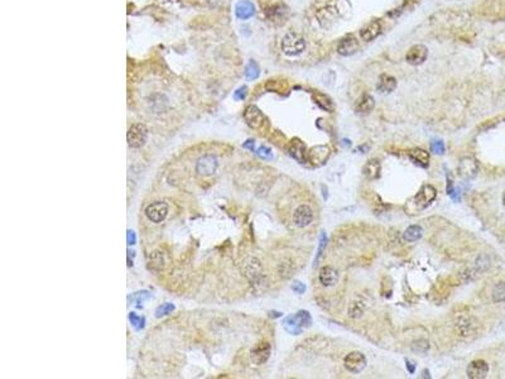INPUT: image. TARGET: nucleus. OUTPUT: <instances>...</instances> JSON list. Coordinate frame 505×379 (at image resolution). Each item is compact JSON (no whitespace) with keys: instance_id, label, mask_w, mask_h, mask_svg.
Returning <instances> with one entry per match:
<instances>
[{"instance_id":"obj_7","label":"nucleus","mask_w":505,"mask_h":379,"mask_svg":"<svg viewBox=\"0 0 505 379\" xmlns=\"http://www.w3.org/2000/svg\"><path fill=\"white\" fill-rule=\"evenodd\" d=\"M345 368L350 373H357L363 372L364 368L366 366V358L364 354H361L360 351H353V353L347 354L346 358L344 359Z\"/></svg>"},{"instance_id":"obj_32","label":"nucleus","mask_w":505,"mask_h":379,"mask_svg":"<svg viewBox=\"0 0 505 379\" xmlns=\"http://www.w3.org/2000/svg\"><path fill=\"white\" fill-rule=\"evenodd\" d=\"M364 310H365V306H364L363 302H360V301L353 302L349 307V316L351 319H359L363 316Z\"/></svg>"},{"instance_id":"obj_28","label":"nucleus","mask_w":505,"mask_h":379,"mask_svg":"<svg viewBox=\"0 0 505 379\" xmlns=\"http://www.w3.org/2000/svg\"><path fill=\"white\" fill-rule=\"evenodd\" d=\"M423 235V229L420 225H412V226L407 227V230L403 233V239L408 243H413L420 240Z\"/></svg>"},{"instance_id":"obj_16","label":"nucleus","mask_w":505,"mask_h":379,"mask_svg":"<svg viewBox=\"0 0 505 379\" xmlns=\"http://www.w3.org/2000/svg\"><path fill=\"white\" fill-rule=\"evenodd\" d=\"M245 275L252 283H258L259 279L263 277L262 264L256 258H248L245 260Z\"/></svg>"},{"instance_id":"obj_34","label":"nucleus","mask_w":505,"mask_h":379,"mask_svg":"<svg viewBox=\"0 0 505 379\" xmlns=\"http://www.w3.org/2000/svg\"><path fill=\"white\" fill-rule=\"evenodd\" d=\"M129 321H130V324H132L133 327L135 328V330H142V328H144L145 319L144 317H142V316L136 315L135 312L129 313Z\"/></svg>"},{"instance_id":"obj_46","label":"nucleus","mask_w":505,"mask_h":379,"mask_svg":"<svg viewBox=\"0 0 505 379\" xmlns=\"http://www.w3.org/2000/svg\"><path fill=\"white\" fill-rule=\"evenodd\" d=\"M503 205L505 206V192H504V195H503Z\"/></svg>"},{"instance_id":"obj_43","label":"nucleus","mask_w":505,"mask_h":379,"mask_svg":"<svg viewBox=\"0 0 505 379\" xmlns=\"http://www.w3.org/2000/svg\"><path fill=\"white\" fill-rule=\"evenodd\" d=\"M405 366H407L408 372H409L410 374H413L414 370H416V363H414V362H412V360L407 359V360H405Z\"/></svg>"},{"instance_id":"obj_26","label":"nucleus","mask_w":505,"mask_h":379,"mask_svg":"<svg viewBox=\"0 0 505 379\" xmlns=\"http://www.w3.org/2000/svg\"><path fill=\"white\" fill-rule=\"evenodd\" d=\"M456 327H457L458 332L462 336H466V335L471 334L475 327V322L471 319L470 316H462L457 320V324H456Z\"/></svg>"},{"instance_id":"obj_44","label":"nucleus","mask_w":505,"mask_h":379,"mask_svg":"<svg viewBox=\"0 0 505 379\" xmlns=\"http://www.w3.org/2000/svg\"><path fill=\"white\" fill-rule=\"evenodd\" d=\"M243 147L246 149H249V151L254 152V149H255V142H254L252 139H249V140H246V142L244 143Z\"/></svg>"},{"instance_id":"obj_19","label":"nucleus","mask_w":505,"mask_h":379,"mask_svg":"<svg viewBox=\"0 0 505 379\" xmlns=\"http://www.w3.org/2000/svg\"><path fill=\"white\" fill-rule=\"evenodd\" d=\"M382 33V24L379 20H371L370 23L360 29V37L363 38L365 42H370L375 39L379 34Z\"/></svg>"},{"instance_id":"obj_31","label":"nucleus","mask_w":505,"mask_h":379,"mask_svg":"<svg viewBox=\"0 0 505 379\" xmlns=\"http://www.w3.org/2000/svg\"><path fill=\"white\" fill-rule=\"evenodd\" d=\"M148 298H151V293H149L148 291H140V292H135V293H133L132 296L128 297V300H129L132 303H134V305H136L138 307H142L140 303H143L144 301L148 300Z\"/></svg>"},{"instance_id":"obj_24","label":"nucleus","mask_w":505,"mask_h":379,"mask_svg":"<svg viewBox=\"0 0 505 379\" xmlns=\"http://www.w3.org/2000/svg\"><path fill=\"white\" fill-rule=\"evenodd\" d=\"M380 171H382V166H380V162L378 159H370L369 162H366V164L364 166V176L368 178V180L372 181L376 180L380 177Z\"/></svg>"},{"instance_id":"obj_14","label":"nucleus","mask_w":505,"mask_h":379,"mask_svg":"<svg viewBox=\"0 0 505 379\" xmlns=\"http://www.w3.org/2000/svg\"><path fill=\"white\" fill-rule=\"evenodd\" d=\"M467 377L470 379H484L488 377L489 373V365L485 360H473L467 366Z\"/></svg>"},{"instance_id":"obj_20","label":"nucleus","mask_w":505,"mask_h":379,"mask_svg":"<svg viewBox=\"0 0 505 379\" xmlns=\"http://www.w3.org/2000/svg\"><path fill=\"white\" fill-rule=\"evenodd\" d=\"M235 14L241 20H246L255 14V6L249 0H240L235 5Z\"/></svg>"},{"instance_id":"obj_45","label":"nucleus","mask_w":505,"mask_h":379,"mask_svg":"<svg viewBox=\"0 0 505 379\" xmlns=\"http://www.w3.org/2000/svg\"><path fill=\"white\" fill-rule=\"evenodd\" d=\"M225 0H207L208 5L211 8H219V6L224 5Z\"/></svg>"},{"instance_id":"obj_9","label":"nucleus","mask_w":505,"mask_h":379,"mask_svg":"<svg viewBox=\"0 0 505 379\" xmlns=\"http://www.w3.org/2000/svg\"><path fill=\"white\" fill-rule=\"evenodd\" d=\"M271 347L268 341H260L250 351V359L255 365H262L270 357Z\"/></svg>"},{"instance_id":"obj_42","label":"nucleus","mask_w":505,"mask_h":379,"mask_svg":"<svg viewBox=\"0 0 505 379\" xmlns=\"http://www.w3.org/2000/svg\"><path fill=\"white\" fill-rule=\"evenodd\" d=\"M126 240H128V244H129V245H134V244L136 243L135 233L133 230H128V233H126Z\"/></svg>"},{"instance_id":"obj_18","label":"nucleus","mask_w":505,"mask_h":379,"mask_svg":"<svg viewBox=\"0 0 505 379\" xmlns=\"http://www.w3.org/2000/svg\"><path fill=\"white\" fill-rule=\"evenodd\" d=\"M357 50H359V43L356 38L353 35H346L337 44V53L341 56H353L354 53H356Z\"/></svg>"},{"instance_id":"obj_4","label":"nucleus","mask_w":505,"mask_h":379,"mask_svg":"<svg viewBox=\"0 0 505 379\" xmlns=\"http://www.w3.org/2000/svg\"><path fill=\"white\" fill-rule=\"evenodd\" d=\"M219 167L218 158L212 155H205L196 162V172L199 176L210 177L216 173Z\"/></svg>"},{"instance_id":"obj_15","label":"nucleus","mask_w":505,"mask_h":379,"mask_svg":"<svg viewBox=\"0 0 505 379\" xmlns=\"http://www.w3.org/2000/svg\"><path fill=\"white\" fill-rule=\"evenodd\" d=\"M313 220V211L308 205H301L296 208L293 214L294 224L298 227L308 226Z\"/></svg>"},{"instance_id":"obj_41","label":"nucleus","mask_w":505,"mask_h":379,"mask_svg":"<svg viewBox=\"0 0 505 379\" xmlns=\"http://www.w3.org/2000/svg\"><path fill=\"white\" fill-rule=\"evenodd\" d=\"M292 290H293L294 292H296V293L302 294L303 292H304V291H306V286H304V284H303L302 282L296 281V282H294L293 284H292Z\"/></svg>"},{"instance_id":"obj_38","label":"nucleus","mask_w":505,"mask_h":379,"mask_svg":"<svg viewBox=\"0 0 505 379\" xmlns=\"http://www.w3.org/2000/svg\"><path fill=\"white\" fill-rule=\"evenodd\" d=\"M428 341L426 340H418L416 341V343H413V345H412V349H413L414 351H418V353H426L427 350H428Z\"/></svg>"},{"instance_id":"obj_36","label":"nucleus","mask_w":505,"mask_h":379,"mask_svg":"<svg viewBox=\"0 0 505 379\" xmlns=\"http://www.w3.org/2000/svg\"><path fill=\"white\" fill-rule=\"evenodd\" d=\"M445 143H443V140H441V139H435V140H432L431 142V151L435 153V155H443L445 153Z\"/></svg>"},{"instance_id":"obj_30","label":"nucleus","mask_w":505,"mask_h":379,"mask_svg":"<svg viewBox=\"0 0 505 379\" xmlns=\"http://www.w3.org/2000/svg\"><path fill=\"white\" fill-rule=\"evenodd\" d=\"M492 301L496 303L505 302V282H499L492 290Z\"/></svg>"},{"instance_id":"obj_40","label":"nucleus","mask_w":505,"mask_h":379,"mask_svg":"<svg viewBox=\"0 0 505 379\" xmlns=\"http://www.w3.org/2000/svg\"><path fill=\"white\" fill-rule=\"evenodd\" d=\"M151 264L152 267L154 268V265L155 264H159L161 267H163V258H162L161 256V253L159 252H154L153 254L151 256Z\"/></svg>"},{"instance_id":"obj_37","label":"nucleus","mask_w":505,"mask_h":379,"mask_svg":"<svg viewBox=\"0 0 505 379\" xmlns=\"http://www.w3.org/2000/svg\"><path fill=\"white\" fill-rule=\"evenodd\" d=\"M256 155L260 158H263V159H271V158H273V152H271V149L269 148V147H267V145L259 147L258 151H256Z\"/></svg>"},{"instance_id":"obj_23","label":"nucleus","mask_w":505,"mask_h":379,"mask_svg":"<svg viewBox=\"0 0 505 379\" xmlns=\"http://www.w3.org/2000/svg\"><path fill=\"white\" fill-rule=\"evenodd\" d=\"M408 155H409L410 161L413 162L414 164H417V166H420V167L422 168L428 167L429 155L426 151H423V149L421 148L412 149V151H409Z\"/></svg>"},{"instance_id":"obj_29","label":"nucleus","mask_w":505,"mask_h":379,"mask_svg":"<svg viewBox=\"0 0 505 379\" xmlns=\"http://www.w3.org/2000/svg\"><path fill=\"white\" fill-rule=\"evenodd\" d=\"M260 75V69H259L258 63L255 61L250 60L248 65L245 66V77L248 80H255Z\"/></svg>"},{"instance_id":"obj_1","label":"nucleus","mask_w":505,"mask_h":379,"mask_svg":"<svg viewBox=\"0 0 505 379\" xmlns=\"http://www.w3.org/2000/svg\"><path fill=\"white\" fill-rule=\"evenodd\" d=\"M312 324V319L308 311H298L294 315L286 317L283 321V326L286 331L292 335H300L304 327H309Z\"/></svg>"},{"instance_id":"obj_35","label":"nucleus","mask_w":505,"mask_h":379,"mask_svg":"<svg viewBox=\"0 0 505 379\" xmlns=\"http://www.w3.org/2000/svg\"><path fill=\"white\" fill-rule=\"evenodd\" d=\"M174 311V305L173 303H163V305H161V306H158L157 310H155V317H162V316H166V315H169V313H172Z\"/></svg>"},{"instance_id":"obj_11","label":"nucleus","mask_w":505,"mask_h":379,"mask_svg":"<svg viewBox=\"0 0 505 379\" xmlns=\"http://www.w3.org/2000/svg\"><path fill=\"white\" fill-rule=\"evenodd\" d=\"M331 155V149L327 145H316L309 149L307 153V161L311 162L313 166H322Z\"/></svg>"},{"instance_id":"obj_33","label":"nucleus","mask_w":505,"mask_h":379,"mask_svg":"<svg viewBox=\"0 0 505 379\" xmlns=\"http://www.w3.org/2000/svg\"><path fill=\"white\" fill-rule=\"evenodd\" d=\"M326 244H327V237H326V233L322 231L321 235H320V245H319V250H317V254H316L313 267H317V265H319L320 259H321L322 254H323V250H325V248H326Z\"/></svg>"},{"instance_id":"obj_13","label":"nucleus","mask_w":505,"mask_h":379,"mask_svg":"<svg viewBox=\"0 0 505 379\" xmlns=\"http://www.w3.org/2000/svg\"><path fill=\"white\" fill-rule=\"evenodd\" d=\"M288 153L290 155V157L294 158L297 162L300 163H306L307 162V148L306 144L298 138H294L290 140L289 145H288Z\"/></svg>"},{"instance_id":"obj_22","label":"nucleus","mask_w":505,"mask_h":379,"mask_svg":"<svg viewBox=\"0 0 505 379\" xmlns=\"http://www.w3.org/2000/svg\"><path fill=\"white\" fill-rule=\"evenodd\" d=\"M338 279V273L337 271L330 265H325L323 268L320 271V282L322 283V286L325 287H330V286H334Z\"/></svg>"},{"instance_id":"obj_10","label":"nucleus","mask_w":505,"mask_h":379,"mask_svg":"<svg viewBox=\"0 0 505 379\" xmlns=\"http://www.w3.org/2000/svg\"><path fill=\"white\" fill-rule=\"evenodd\" d=\"M436 196H437V191H436L435 187H433L432 185H424V186L420 190V192L417 193L416 197H414V205L420 208V210H423V208H426L431 202L435 201Z\"/></svg>"},{"instance_id":"obj_17","label":"nucleus","mask_w":505,"mask_h":379,"mask_svg":"<svg viewBox=\"0 0 505 379\" xmlns=\"http://www.w3.org/2000/svg\"><path fill=\"white\" fill-rule=\"evenodd\" d=\"M288 13L289 12H288L287 6L283 5V4H275V5H271L270 8L265 10V16L270 22L282 24L288 18Z\"/></svg>"},{"instance_id":"obj_39","label":"nucleus","mask_w":505,"mask_h":379,"mask_svg":"<svg viewBox=\"0 0 505 379\" xmlns=\"http://www.w3.org/2000/svg\"><path fill=\"white\" fill-rule=\"evenodd\" d=\"M246 94H248V88H246V86H241V87H239L236 91L234 92V99H235L236 101H241L246 98Z\"/></svg>"},{"instance_id":"obj_8","label":"nucleus","mask_w":505,"mask_h":379,"mask_svg":"<svg viewBox=\"0 0 505 379\" xmlns=\"http://www.w3.org/2000/svg\"><path fill=\"white\" fill-rule=\"evenodd\" d=\"M458 174H460L464 180H472L477 176L479 172V166L475 158L472 157H464L458 163Z\"/></svg>"},{"instance_id":"obj_21","label":"nucleus","mask_w":505,"mask_h":379,"mask_svg":"<svg viewBox=\"0 0 505 379\" xmlns=\"http://www.w3.org/2000/svg\"><path fill=\"white\" fill-rule=\"evenodd\" d=\"M375 106V101L370 94L360 95L355 103V110L360 114H369Z\"/></svg>"},{"instance_id":"obj_25","label":"nucleus","mask_w":505,"mask_h":379,"mask_svg":"<svg viewBox=\"0 0 505 379\" xmlns=\"http://www.w3.org/2000/svg\"><path fill=\"white\" fill-rule=\"evenodd\" d=\"M376 87H378V90L380 92L394 91L395 87H397V80H395L393 76L383 73V75L379 76V81Z\"/></svg>"},{"instance_id":"obj_6","label":"nucleus","mask_w":505,"mask_h":379,"mask_svg":"<svg viewBox=\"0 0 505 379\" xmlns=\"http://www.w3.org/2000/svg\"><path fill=\"white\" fill-rule=\"evenodd\" d=\"M145 215L152 223H162L168 215V205L164 201L153 202L145 208Z\"/></svg>"},{"instance_id":"obj_5","label":"nucleus","mask_w":505,"mask_h":379,"mask_svg":"<svg viewBox=\"0 0 505 379\" xmlns=\"http://www.w3.org/2000/svg\"><path fill=\"white\" fill-rule=\"evenodd\" d=\"M244 119L252 129H260L265 123V117L262 110L255 105H249L244 110Z\"/></svg>"},{"instance_id":"obj_2","label":"nucleus","mask_w":505,"mask_h":379,"mask_svg":"<svg viewBox=\"0 0 505 379\" xmlns=\"http://www.w3.org/2000/svg\"><path fill=\"white\" fill-rule=\"evenodd\" d=\"M304 50H306V42H304L302 35L296 33V32H288L282 39V51L287 56H298V54L303 53Z\"/></svg>"},{"instance_id":"obj_27","label":"nucleus","mask_w":505,"mask_h":379,"mask_svg":"<svg viewBox=\"0 0 505 379\" xmlns=\"http://www.w3.org/2000/svg\"><path fill=\"white\" fill-rule=\"evenodd\" d=\"M313 100H315L316 104L321 107L322 110L330 111V113L334 111L335 105H334V103H332L331 99L328 98L327 95L321 94V92H315V94H313Z\"/></svg>"},{"instance_id":"obj_12","label":"nucleus","mask_w":505,"mask_h":379,"mask_svg":"<svg viewBox=\"0 0 505 379\" xmlns=\"http://www.w3.org/2000/svg\"><path fill=\"white\" fill-rule=\"evenodd\" d=\"M427 57H428V50H427L426 46H423V44H416V46L410 47L409 50L407 51L405 61H407L409 65L418 66V65H422V63L427 60Z\"/></svg>"},{"instance_id":"obj_3","label":"nucleus","mask_w":505,"mask_h":379,"mask_svg":"<svg viewBox=\"0 0 505 379\" xmlns=\"http://www.w3.org/2000/svg\"><path fill=\"white\" fill-rule=\"evenodd\" d=\"M147 139H148V129L142 123L133 124L126 134V140L130 148H142L147 143Z\"/></svg>"}]
</instances>
